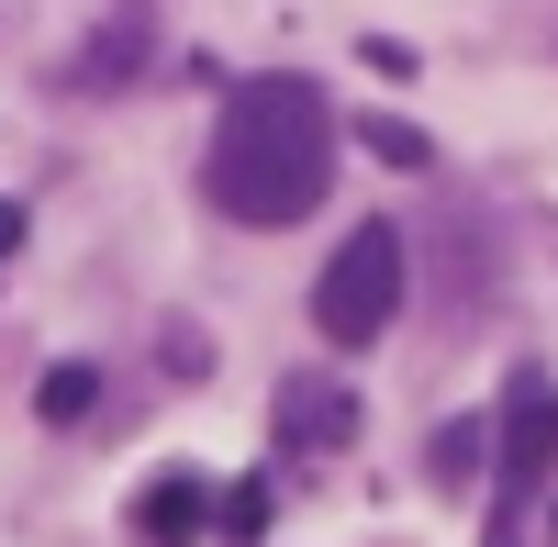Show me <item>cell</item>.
I'll return each instance as SVG.
<instances>
[{"mask_svg": "<svg viewBox=\"0 0 558 547\" xmlns=\"http://www.w3.org/2000/svg\"><path fill=\"white\" fill-rule=\"evenodd\" d=\"M202 191L235 223H302L324 191H336V101L313 78H246L213 123Z\"/></svg>", "mask_w": 558, "mask_h": 547, "instance_id": "obj_1", "label": "cell"}, {"mask_svg": "<svg viewBox=\"0 0 558 547\" xmlns=\"http://www.w3.org/2000/svg\"><path fill=\"white\" fill-rule=\"evenodd\" d=\"M391 313H402V235L391 223H357V235L324 257V280H313V325L336 347H380Z\"/></svg>", "mask_w": 558, "mask_h": 547, "instance_id": "obj_2", "label": "cell"}, {"mask_svg": "<svg viewBox=\"0 0 558 547\" xmlns=\"http://www.w3.org/2000/svg\"><path fill=\"white\" fill-rule=\"evenodd\" d=\"M492 447H502V503H536V481H547V459H558V380H547V369H514V380H502Z\"/></svg>", "mask_w": 558, "mask_h": 547, "instance_id": "obj_3", "label": "cell"}, {"mask_svg": "<svg viewBox=\"0 0 558 547\" xmlns=\"http://www.w3.org/2000/svg\"><path fill=\"white\" fill-rule=\"evenodd\" d=\"M347 436H357V391L347 380H324V369L279 380V447H291V459H336Z\"/></svg>", "mask_w": 558, "mask_h": 547, "instance_id": "obj_4", "label": "cell"}, {"mask_svg": "<svg viewBox=\"0 0 558 547\" xmlns=\"http://www.w3.org/2000/svg\"><path fill=\"white\" fill-rule=\"evenodd\" d=\"M202 536H213V491L191 470H157L134 491V547H202Z\"/></svg>", "mask_w": 558, "mask_h": 547, "instance_id": "obj_5", "label": "cell"}, {"mask_svg": "<svg viewBox=\"0 0 558 547\" xmlns=\"http://www.w3.org/2000/svg\"><path fill=\"white\" fill-rule=\"evenodd\" d=\"M134 68H146V0H123V12L78 45V68H68V89H134Z\"/></svg>", "mask_w": 558, "mask_h": 547, "instance_id": "obj_6", "label": "cell"}, {"mask_svg": "<svg viewBox=\"0 0 558 547\" xmlns=\"http://www.w3.org/2000/svg\"><path fill=\"white\" fill-rule=\"evenodd\" d=\"M89 402H101V380H89L78 357H68V369H45V380H34V414H45V425H78Z\"/></svg>", "mask_w": 558, "mask_h": 547, "instance_id": "obj_7", "label": "cell"}, {"mask_svg": "<svg viewBox=\"0 0 558 547\" xmlns=\"http://www.w3.org/2000/svg\"><path fill=\"white\" fill-rule=\"evenodd\" d=\"M268 514H279V503H268V481H235V491H223V503H213V536L257 547V536H268Z\"/></svg>", "mask_w": 558, "mask_h": 547, "instance_id": "obj_8", "label": "cell"}, {"mask_svg": "<svg viewBox=\"0 0 558 547\" xmlns=\"http://www.w3.org/2000/svg\"><path fill=\"white\" fill-rule=\"evenodd\" d=\"M357 146L380 157V168H425V157H436L425 134H413V123H391V112H368V123H357Z\"/></svg>", "mask_w": 558, "mask_h": 547, "instance_id": "obj_9", "label": "cell"}, {"mask_svg": "<svg viewBox=\"0 0 558 547\" xmlns=\"http://www.w3.org/2000/svg\"><path fill=\"white\" fill-rule=\"evenodd\" d=\"M425 470H436V481H470V470H481V425H436Z\"/></svg>", "mask_w": 558, "mask_h": 547, "instance_id": "obj_10", "label": "cell"}, {"mask_svg": "<svg viewBox=\"0 0 558 547\" xmlns=\"http://www.w3.org/2000/svg\"><path fill=\"white\" fill-rule=\"evenodd\" d=\"M168 369H179V380H202V369H213V347H202V325H168Z\"/></svg>", "mask_w": 558, "mask_h": 547, "instance_id": "obj_11", "label": "cell"}, {"mask_svg": "<svg viewBox=\"0 0 558 547\" xmlns=\"http://www.w3.org/2000/svg\"><path fill=\"white\" fill-rule=\"evenodd\" d=\"M357 57H368V68H380V78H425V68H413V45H391V34H368V45H357Z\"/></svg>", "mask_w": 558, "mask_h": 547, "instance_id": "obj_12", "label": "cell"}, {"mask_svg": "<svg viewBox=\"0 0 558 547\" xmlns=\"http://www.w3.org/2000/svg\"><path fill=\"white\" fill-rule=\"evenodd\" d=\"M12 246H23V202H0V268H12Z\"/></svg>", "mask_w": 558, "mask_h": 547, "instance_id": "obj_13", "label": "cell"}]
</instances>
